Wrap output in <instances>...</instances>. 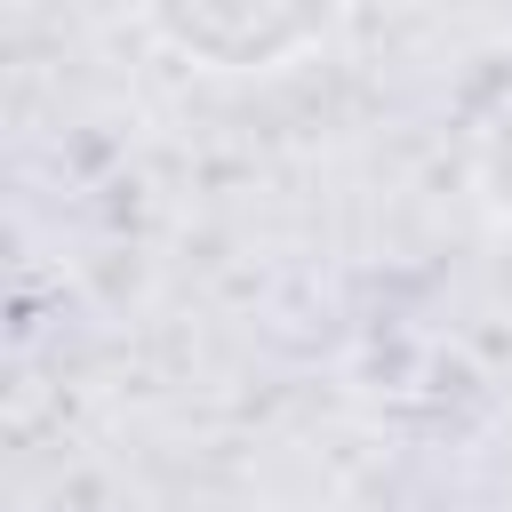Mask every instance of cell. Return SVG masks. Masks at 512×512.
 <instances>
[{
    "mask_svg": "<svg viewBox=\"0 0 512 512\" xmlns=\"http://www.w3.org/2000/svg\"><path fill=\"white\" fill-rule=\"evenodd\" d=\"M192 72H280L336 32L352 0H128Z\"/></svg>",
    "mask_w": 512,
    "mask_h": 512,
    "instance_id": "1",
    "label": "cell"
},
{
    "mask_svg": "<svg viewBox=\"0 0 512 512\" xmlns=\"http://www.w3.org/2000/svg\"><path fill=\"white\" fill-rule=\"evenodd\" d=\"M472 184H480V208L512 232V104L480 128V152H472Z\"/></svg>",
    "mask_w": 512,
    "mask_h": 512,
    "instance_id": "2",
    "label": "cell"
}]
</instances>
